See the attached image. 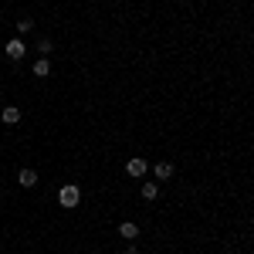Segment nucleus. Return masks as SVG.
<instances>
[{
  "mask_svg": "<svg viewBox=\"0 0 254 254\" xmlns=\"http://www.w3.org/2000/svg\"><path fill=\"white\" fill-rule=\"evenodd\" d=\"M146 166H149V163H146L142 156H132L129 163H126V173H129V176H142V173H146Z\"/></svg>",
  "mask_w": 254,
  "mask_h": 254,
  "instance_id": "nucleus-3",
  "label": "nucleus"
},
{
  "mask_svg": "<svg viewBox=\"0 0 254 254\" xmlns=\"http://www.w3.org/2000/svg\"><path fill=\"white\" fill-rule=\"evenodd\" d=\"M17 183L24 187V190H31V187H38V173H34V170H20V173H17Z\"/></svg>",
  "mask_w": 254,
  "mask_h": 254,
  "instance_id": "nucleus-4",
  "label": "nucleus"
},
{
  "mask_svg": "<svg viewBox=\"0 0 254 254\" xmlns=\"http://www.w3.org/2000/svg\"><path fill=\"white\" fill-rule=\"evenodd\" d=\"M119 234L126 237V241H132V237H139V227L132 220H126V224H119Z\"/></svg>",
  "mask_w": 254,
  "mask_h": 254,
  "instance_id": "nucleus-5",
  "label": "nucleus"
},
{
  "mask_svg": "<svg viewBox=\"0 0 254 254\" xmlns=\"http://www.w3.org/2000/svg\"><path fill=\"white\" fill-rule=\"evenodd\" d=\"M142 196H146V200H156L159 187H156V183H142Z\"/></svg>",
  "mask_w": 254,
  "mask_h": 254,
  "instance_id": "nucleus-9",
  "label": "nucleus"
},
{
  "mask_svg": "<svg viewBox=\"0 0 254 254\" xmlns=\"http://www.w3.org/2000/svg\"><path fill=\"white\" fill-rule=\"evenodd\" d=\"M78 200H81V190L75 187V183H64V187L58 190V203L64 207V210H75V207H78Z\"/></svg>",
  "mask_w": 254,
  "mask_h": 254,
  "instance_id": "nucleus-1",
  "label": "nucleus"
},
{
  "mask_svg": "<svg viewBox=\"0 0 254 254\" xmlns=\"http://www.w3.org/2000/svg\"><path fill=\"white\" fill-rule=\"evenodd\" d=\"M31 27H34V20H17V31H20V34H24V31H31Z\"/></svg>",
  "mask_w": 254,
  "mask_h": 254,
  "instance_id": "nucleus-10",
  "label": "nucleus"
},
{
  "mask_svg": "<svg viewBox=\"0 0 254 254\" xmlns=\"http://www.w3.org/2000/svg\"><path fill=\"white\" fill-rule=\"evenodd\" d=\"M3 122H7V126H14V122H20V109H14V105H7V109H3Z\"/></svg>",
  "mask_w": 254,
  "mask_h": 254,
  "instance_id": "nucleus-6",
  "label": "nucleus"
},
{
  "mask_svg": "<svg viewBox=\"0 0 254 254\" xmlns=\"http://www.w3.org/2000/svg\"><path fill=\"white\" fill-rule=\"evenodd\" d=\"M3 51H7V58L20 61V58H24V55H27V44H24V41H20V38H10V41H7V44H3Z\"/></svg>",
  "mask_w": 254,
  "mask_h": 254,
  "instance_id": "nucleus-2",
  "label": "nucleus"
},
{
  "mask_svg": "<svg viewBox=\"0 0 254 254\" xmlns=\"http://www.w3.org/2000/svg\"><path fill=\"white\" fill-rule=\"evenodd\" d=\"M34 75H38V78H48V75H51V64H48V58L34 61Z\"/></svg>",
  "mask_w": 254,
  "mask_h": 254,
  "instance_id": "nucleus-7",
  "label": "nucleus"
},
{
  "mask_svg": "<svg viewBox=\"0 0 254 254\" xmlns=\"http://www.w3.org/2000/svg\"><path fill=\"white\" fill-rule=\"evenodd\" d=\"M173 176V163H156V180H170Z\"/></svg>",
  "mask_w": 254,
  "mask_h": 254,
  "instance_id": "nucleus-8",
  "label": "nucleus"
}]
</instances>
